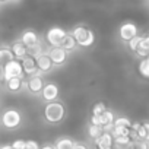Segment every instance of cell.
Instances as JSON below:
<instances>
[{
	"mask_svg": "<svg viewBox=\"0 0 149 149\" xmlns=\"http://www.w3.org/2000/svg\"><path fill=\"white\" fill-rule=\"evenodd\" d=\"M64 51H67V53H70V51H73L74 48L78 47V42H76V40H74L70 34H67L66 35V38H64V41H63V44L60 45Z\"/></svg>",
	"mask_w": 149,
	"mask_h": 149,
	"instance_id": "44dd1931",
	"label": "cell"
},
{
	"mask_svg": "<svg viewBox=\"0 0 149 149\" xmlns=\"http://www.w3.org/2000/svg\"><path fill=\"white\" fill-rule=\"evenodd\" d=\"M2 72L5 76V82L8 79H12V78H22L24 79V69H22V64L19 60L9 61L8 64H5L2 67Z\"/></svg>",
	"mask_w": 149,
	"mask_h": 149,
	"instance_id": "5b68a950",
	"label": "cell"
},
{
	"mask_svg": "<svg viewBox=\"0 0 149 149\" xmlns=\"http://www.w3.org/2000/svg\"><path fill=\"white\" fill-rule=\"evenodd\" d=\"M118 35H120V38L124 42L132 41L133 38H136L139 35L137 25L133 24V22H124V24H121V26L118 28Z\"/></svg>",
	"mask_w": 149,
	"mask_h": 149,
	"instance_id": "52a82bcc",
	"label": "cell"
},
{
	"mask_svg": "<svg viewBox=\"0 0 149 149\" xmlns=\"http://www.w3.org/2000/svg\"><path fill=\"white\" fill-rule=\"evenodd\" d=\"M64 114H66V108H64V105L60 101L48 102L44 107V118L50 124L60 123L64 118Z\"/></svg>",
	"mask_w": 149,
	"mask_h": 149,
	"instance_id": "7a4b0ae2",
	"label": "cell"
},
{
	"mask_svg": "<svg viewBox=\"0 0 149 149\" xmlns=\"http://www.w3.org/2000/svg\"><path fill=\"white\" fill-rule=\"evenodd\" d=\"M70 35L76 40V42H78L79 47H91L95 42V34H94V31L91 28L85 26V25H76V26L72 29Z\"/></svg>",
	"mask_w": 149,
	"mask_h": 149,
	"instance_id": "6da1fadb",
	"label": "cell"
},
{
	"mask_svg": "<svg viewBox=\"0 0 149 149\" xmlns=\"http://www.w3.org/2000/svg\"><path fill=\"white\" fill-rule=\"evenodd\" d=\"M140 37L142 35H137L136 38H133L132 41H129L127 44H129V48L133 51V53H137V48H139V42H140Z\"/></svg>",
	"mask_w": 149,
	"mask_h": 149,
	"instance_id": "484cf974",
	"label": "cell"
},
{
	"mask_svg": "<svg viewBox=\"0 0 149 149\" xmlns=\"http://www.w3.org/2000/svg\"><path fill=\"white\" fill-rule=\"evenodd\" d=\"M0 124H2L5 129L13 130L18 129L22 124V114L21 111H18L16 108H8L2 113L0 116Z\"/></svg>",
	"mask_w": 149,
	"mask_h": 149,
	"instance_id": "3957f363",
	"label": "cell"
},
{
	"mask_svg": "<svg viewBox=\"0 0 149 149\" xmlns=\"http://www.w3.org/2000/svg\"><path fill=\"white\" fill-rule=\"evenodd\" d=\"M139 73L143 78L149 79V58H143L139 63Z\"/></svg>",
	"mask_w": 149,
	"mask_h": 149,
	"instance_id": "cb8c5ba5",
	"label": "cell"
},
{
	"mask_svg": "<svg viewBox=\"0 0 149 149\" xmlns=\"http://www.w3.org/2000/svg\"><path fill=\"white\" fill-rule=\"evenodd\" d=\"M74 143H76V142H74L72 137L64 136V137H60V139H57V140H56L54 148H56V149H73Z\"/></svg>",
	"mask_w": 149,
	"mask_h": 149,
	"instance_id": "ffe728a7",
	"label": "cell"
},
{
	"mask_svg": "<svg viewBox=\"0 0 149 149\" xmlns=\"http://www.w3.org/2000/svg\"><path fill=\"white\" fill-rule=\"evenodd\" d=\"M21 64H22V69H24V74L26 76H35V74H40L38 72V67H37V60L32 58L31 56H26L21 60Z\"/></svg>",
	"mask_w": 149,
	"mask_h": 149,
	"instance_id": "7c38bea8",
	"label": "cell"
},
{
	"mask_svg": "<svg viewBox=\"0 0 149 149\" xmlns=\"http://www.w3.org/2000/svg\"><path fill=\"white\" fill-rule=\"evenodd\" d=\"M44 79L41 78V74H35V76H31L28 78V81L25 82V88L28 89L29 94H41L42 89H44Z\"/></svg>",
	"mask_w": 149,
	"mask_h": 149,
	"instance_id": "9c48e42d",
	"label": "cell"
},
{
	"mask_svg": "<svg viewBox=\"0 0 149 149\" xmlns=\"http://www.w3.org/2000/svg\"><path fill=\"white\" fill-rule=\"evenodd\" d=\"M0 149H12L10 145H3V146H0Z\"/></svg>",
	"mask_w": 149,
	"mask_h": 149,
	"instance_id": "f546056e",
	"label": "cell"
},
{
	"mask_svg": "<svg viewBox=\"0 0 149 149\" xmlns=\"http://www.w3.org/2000/svg\"><path fill=\"white\" fill-rule=\"evenodd\" d=\"M10 146H12V149H25V146H26V140H24V139H16Z\"/></svg>",
	"mask_w": 149,
	"mask_h": 149,
	"instance_id": "4316f807",
	"label": "cell"
},
{
	"mask_svg": "<svg viewBox=\"0 0 149 149\" xmlns=\"http://www.w3.org/2000/svg\"><path fill=\"white\" fill-rule=\"evenodd\" d=\"M136 54L139 57H142V60L149 57V34L140 37V42H139V48H137Z\"/></svg>",
	"mask_w": 149,
	"mask_h": 149,
	"instance_id": "e0dca14e",
	"label": "cell"
},
{
	"mask_svg": "<svg viewBox=\"0 0 149 149\" xmlns=\"http://www.w3.org/2000/svg\"><path fill=\"white\" fill-rule=\"evenodd\" d=\"M35 60H37V67H38V72H40V73H48V72L53 70V67H54V64H53L50 56L47 54V51H45L44 54H41V56H40L38 58H35Z\"/></svg>",
	"mask_w": 149,
	"mask_h": 149,
	"instance_id": "9a60e30c",
	"label": "cell"
},
{
	"mask_svg": "<svg viewBox=\"0 0 149 149\" xmlns=\"http://www.w3.org/2000/svg\"><path fill=\"white\" fill-rule=\"evenodd\" d=\"M10 51H12L15 60H19V61H21L24 57L28 56V48L22 44L21 40H16V41H13V42L10 44Z\"/></svg>",
	"mask_w": 149,
	"mask_h": 149,
	"instance_id": "2e32d148",
	"label": "cell"
},
{
	"mask_svg": "<svg viewBox=\"0 0 149 149\" xmlns=\"http://www.w3.org/2000/svg\"><path fill=\"white\" fill-rule=\"evenodd\" d=\"M19 40L22 41V44H24L26 48H31V47L40 44V35H38L35 31H32V29H26V31H24Z\"/></svg>",
	"mask_w": 149,
	"mask_h": 149,
	"instance_id": "5bb4252c",
	"label": "cell"
},
{
	"mask_svg": "<svg viewBox=\"0 0 149 149\" xmlns=\"http://www.w3.org/2000/svg\"><path fill=\"white\" fill-rule=\"evenodd\" d=\"M132 137L134 140H142V142H146L149 143V123L148 121H143V123H133L132 126Z\"/></svg>",
	"mask_w": 149,
	"mask_h": 149,
	"instance_id": "ba28073f",
	"label": "cell"
},
{
	"mask_svg": "<svg viewBox=\"0 0 149 149\" xmlns=\"http://www.w3.org/2000/svg\"><path fill=\"white\" fill-rule=\"evenodd\" d=\"M58 94H60V89H58L57 84H54V82H47V84L44 85V89H42V92H41V97H42V100L47 101V104H48V102L57 101Z\"/></svg>",
	"mask_w": 149,
	"mask_h": 149,
	"instance_id": "30bf717a",
	"label": "cell"
},
{
	"mask_svg": "<svg viewBox=\"0 0 149 149\" xmlns=\"http://www.w3.org/2000/svg\"><path fill=\"white\" fill-rule=\"evenodd\" d=\"M102 133H104L102 127H98V126H94V124H89V126H88V136H89L94 142H95Z\"/></svg>",
	"mask_w": 149,
	"mask_h": 149,
	"instance_id": "7402d4cb",
	"label": "cell"
},
{
	"mask_svg": "<svg viewBox=\"0 0 149 149\" xmlns=\"http://www.w3.org/2000/svg\"><path fill=\"white\" fill-rule=\"evenodd\" d=\"M0 69H2V66H0Z\"/></svg>",
	"mask_w": 149,
	"mask_h": 149,
	"instance_id": "d6a6232c",
	"label": "cell"
},
{
	"mask_svg": "<svg viewBox=\"0 0 149 149\" xmlns=\"http://www.w3.org/2000/svg\"><path fill=\"white\" fill-rule=\"evenodd\" d=\"M44 53H45V50H44V47H42L41 42L37 44V45H34V47H31V48H28V56H31L32 58H38Z\"/></svg>",
	"mask_w": 149,
	"mask_h": 149,
	"instance_id": "603a6c76",
	"label": "cell"
},
{
	"mask_svg": "<svg viewBox=\"0 0 149 149\" xmlns=\"http://www.w3.org/2000/svg\"><path fill=\"white\" fill-rule=\"evenodd\" d=\"M5 84H6V89L9 92H13V94L19 92L24 88V85H25L22 78H12V79H8Z\"/></svg>",
	"mask_w": 149,
	"mask_h": 149,
	"instance_id": "ac0fdd59",
	"label": "cell"
},
{
	"mask_svg": "<svg viewBox=\"0 0 149 149\" xmlns=\"http://www.w3.org/2000/svg\"><path fill=\"white\" fill-rule=\"evenodd\" d=\"M12 60H15V57L10 51V47H0V66L3 67Z\"/></svg>",
	"mask_w": 149,
	"mask_h": 149,
	"instance_id": "d6986e66",
	"label": "cell"
},
{
	"mask_svg": "<svg viewBox=\"0 0 149 149\" xmlns=\"http://www.w3.org/2000/svg\"><path fill=\"white\" fill-rule=\"evenodd\" d=\"M73 149H89L85 143H82V142H76L74 143V146H73Z\"/></svg>",
	"mask_w": 149,
	"mask_h": 149,
	"instance_id": "83f0119b",
	"label": "cell"
},
{
	"mask_svg": "<svg viewBox=\"0 0 149 149\" xmlns=\"http://www.w3.org/2000/svg\"><path fill=\"white\" fill-rule=\"evenodd\" d=\"M40 149H56V148H54V145H44V146H41Z\"/></svg>",
	"mask_w": 149,
	"mask_h": 149,
	"instance_id": "f1b7e54d",
	"label": "cell"
},
{
	"mask_svg": "<svg viewBox=\"0 0 149 149\" xmlns=\"http://www.w3.org/2000/svg\"><path fill=\"white\" fill-rule=\"evenodd\" d=\"M0 101H2V97H0Z\"/></svg>",
	"mask_w": 149,
	"mask_h": 149,
	"instance_id": "1f68e13d",
	"label": "cell"
},
{
	"mask_svg": "<svg viewBox=\"0 0 149 149\" xmlns=\"http://www.w3.org/2000/svg\"><path fill=\"white\" fill-rule=\"evenodd\" d=\"M148 149H149V143H148Z\"/></svg>",
	"mask_w": 149,
	"mask_h": 149,
	"instance_id": "4dcf8cb0",
	"label": "cell"
},
{
	"mask_svg": "<svg viewBox=\"0 0 149 149\" xmlns=\"http://www.w3.org/2000/svg\"><path fill=\"white\" fill-rule=\"evenodd\" d=\"M47 54L50 56V58H51L54 66H63L66 63V60H67V54L69 53L64 51L61 47H51L47 51Z\"/></svg>",
	"mask_w": 149,
	"mask_h": 149,
	"instance_id": "8fae6325",
	"label": "cell"
},
{
	"mask_svg": "<svg viewBox=\"0 0 149 149\" xmlns=\"http://www.w3.org/2000/svg\"><path fill=\"white\" fill-rule=\"evenodd\" d=\"M95 149H114V136L113 133L104 132L95 142H94Z\"/></svg>",
	"mask_w": 149,
	"mask_h": 149,
	"instance_id": "4fadbf2b",
	"label": "cell"
},
{
	"mask_svg": "<svg viewBox=\"0 0 149 149\" xmlns=\"http://www.w3.org/2000/svg\"><path fill=\"white\" fill-rule=\"evenodd\" d=\"M133 123L127 118V117H116L114 120V129H113V136L114 137H120V136H132L133 130H132Z\"/></svg>",
	"mask_w": 149,
	"mask_h": 149,
	"instance_id": "277c9868",
	"label": "cell"
},
{
	"mask_svg": "<svg viewBox=\"0 0 149 149\" xmlns=\"http://www.w3.org/2000/svg\"><path fill=\"white\" fill-rule=\"evenodd\" d=\"M107 110H108V108H107L105 102L100 101V102H97V104L92 107V116H102Z\"/></svg>",
	"mask_w": 149,
	"mask_h": 149,
	"instance_id": "d4e9b609",
	"label": "cell"
},
{
	"mask_svg": "<svg viewBox=\"0 0 149 149\" xmlns=\"http://www.w3.org/2000/svg\"><path fill=\"white\" fill-rule=\"evenodd\" d=\"M66 35H67V32H66L63 28H60V26H53V28H50V29L47 31L45 40H47V42H48L51 47H60V45L63 44Z\"/></svg>",
	"mask_w": 149,
	"mask_h": 149,
	"instance_id": "8992f818",
	"label": "cell"
}]
</instances>
